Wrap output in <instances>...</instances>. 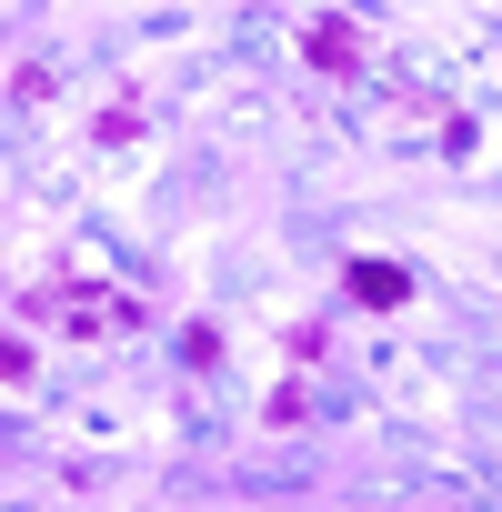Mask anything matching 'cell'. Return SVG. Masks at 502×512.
Wrapping results in <instances>:
<instances>
[{"label":"cell","mask_w":502,"mask_h":512,"mask_svg":"<svg viewBox=\"0 0 502 512\" xmlns=\"http://www.w3.org/2000/svg\"><path fill=\"white\" fill-rule=\"evenodd\" d=\"M31 312H61V322H81V332H141V302H121V292H81V282H51Z\"/></svg>","instance_id":"cell-1"},{"label":"cell","mask_w":502,"mask_h":512,"mask_svg":"<svg viewBox=\"0 0 502 512\" xmlns=\"http://www.w3.org/2000/svg\"><path fill=\"white\" fill-rule=\"evenodd\" d=\"M302 61H312L322 81H352V71H362V21H352V11H322V21L302 31Z\"/></svg>","instance_id":"cell-2"},{"label":"cell","mask_w":502,"mask_h":512,"mask_svg":"<svg viewBox=\"0 0 502 512\" xmlns=\"http://www.w3.org/2000/svg\"><path fill=\"white\" fill-rule=\"evenodd\" d=\"M342 292H352L362 312H392L412 282H402V262H352V272H342Z\"/></svg>","instance_id":"cell-3"},{"label":"cell","mask_w":502,"mask_h":512,"mask_svg":"<svg viewBox=\"0 0 502 512\" xmlns=\"http://www.w3.org/2000/svg\"><path fill=\"white\" fill-rule=\"evenodd\" d=\"M31 372V342H11V332H0V382H21Z\"/></svg>","instance_id":"cell-4"}]
</instances>
